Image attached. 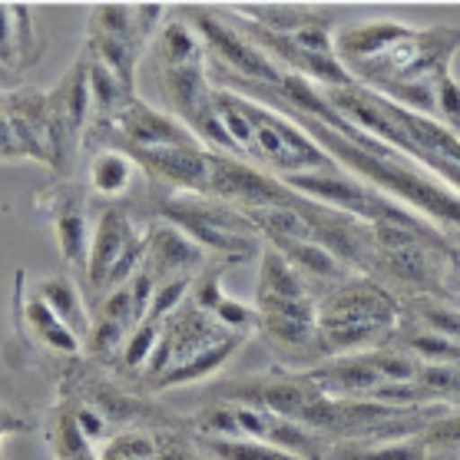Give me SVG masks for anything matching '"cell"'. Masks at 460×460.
I'll use <instances>...</instances> for the list:
<instances>
[{"instance_id":"obj_1","label":"cell","mask_w":460,"mask_h":460,"mask_svg":"<svg viewBox=\"0 0 460 460\" xmlns=\"http://www.w3.org/2000/svg\"><path fill=\"white\" fill-rule=\"evenodd\" d=\"M279 113H285L288 119L302 126L305 133L332 156L335 166H341L367 186H375L377 192H385L387 199L401 202L404 209L430 222L438 232L460 235V196L444 182H438L430 172H424L418 163L401 156L398 149H391L387 143L381 149H361L355 143H348L345 137H338L335 129L312 119V116L292 113V110H279Z\"/></svg>"},{"instance_id":"obj_2","label":"cell","mask_w":460,"mask_h":460,"mask_svg":"<svg viewBox=\"0 0 460 460\" xmlns=\"http://www.w3.org/2000/svg\"><path fill=\"white\" fill-rule=\"evenodd\" d=\"M322 93L328 96V103L335 106L338 113L361 126L367 137L398 149L401 156L418 163L424 172H430L438 182H444L460 196V137L454 129L440 126L430 116L391 103L358 84L341 86V90H322Z\"/></svg>"},{"instance_id":"obj_3","label":"cell","mask_w":460,"mask_h":460,"mask_svg":"<svg viewBox=\"0 0 460 460\" xmlns=\"http://www.w3.org/2000/svg\"><path fill=\"white\" fill-rule=\"evenodd\" d=\"M216 110H219V123L229 137L232 156L265 169L269 176L288 179L335 166L332 156L305 133L302 126L272 106H261L249 96H239L219 86Z\"/></svg>"},{"instance_id":"obj_4","label":"cell","mask_w":460,"mask_h":460,"mask_svg":"<svg viewBox=\"0 0 460 460\" xmlns=\"http://www.w3.org/2000/svg\"><path fill=\"white\" fill-rule=\"evenodd\" d=\"M255 314L261 341L298 371L324 361L318 335V295L279 252L265 249L255 285Z\"/></svg>"},{"instance_id":"obj_5","label":"cell","mask_w":460,"mask_h":460,"mask_svg":"<svg viewBox=\"0 0 460 460\" xmlns=\"http://www.w3.org/2000/svg\"><path fill=\"white\" fill-rule=\"evenodd\" d=\"M398 324V295L371 275H348L318 295V335L324 361L387 345Z\"/></svg>"},{"instance_id":"obj_6","label":"cell","mask_w":460,"mask_h":460,"mask_svg":"<svg viewBox=\"0 0 460 460\" xmlns=\"http://www.w3.org/2000/svg\"><path fill=\"white\" fill-rule=\"evenodd\" d=\"M242 341L245 338L226 332L212 314L202 312L192 298H186L169 318H163V335L149 358L143 381L153 391L199 385L229 365Z\"/></svg>"},{"instance_id":"obj_7","label":"cell","mask_w":460,"mask_h":460,"mask_svg":"<svg viewBox=\"0 0 460 460\" xmlns=\"http://www.w3.org/2000/svg\"><path fill=\"white\" fill-rule=\"evenodd\" d=\"M159 219L176 226L206 255H216L226 265L265 255V239L255 229V222L229 202L192 196V192H169L159 202Z\"/></svg>"},{"instance_id":"obj_8","label":"cell","mask_w":460,"mask_h":460,"mask_svg":"<svg viewBox=\"0 0 460 460\" xmlns=\"http://www.w3.org/2000/svg\"><path fill=\"white\" fill-rule=\"evenodd\" d=\"M166 7L159 4H96L90 11L84 53L123 86L137 90V63L163 31Z\"/></svg>"},{"instance_id":"obj_9","label":"cell","mask_w":460,"mask_h":460,"mask_svg":"<svg viewBox=\"0 0 460 460\" xmlns=\"http://www.w3.org/2000/svg\"><path fill=\"white\" fill-rule=\"evenodd\" d=\"M146 261V229L133 222V216L123 206H106L93 222V239L86 252L84 285L86 292L103 295L123 288L143 272Z\"/></svg>"},{"instance_id":"obj_10","label":"cell","mask_w":460,"mask_h":460,"mask_svg":"<svg viewBox=\"0 0 460 460\" xmlns=\"http://www.w3.org/2000/svg\"><path fill=\"white\" fill-rule=\"evenodd\" d=\"M192 424L199 430V438L261 440L272 447L292 450L305 460H324V454H328V444L308 428L275 414V411L252 408V404H239V401H212L209 408H202L196 414Z\"/></svg>"},{"instance_id":"obj_11","label":"cell","mask_w":460,"mask_h":460,"mask_svg":"<svg viewBox=\"0 0 460 460\" xmlns=\"http://www.w3.org/2000/svg\"><path fill=\"white\" fill-rule=\"evenodd\" d=\"M86 123H90V60L84 53L60 76V84L47 90V133H50V172L70 179L76 159L84 153Z\"/></svg>"},{"instance_id":"obj_12","label":"cell","mask_w":460,"mask_h":460,"mask_svg":"<svg viewBox=\"0 0 460 460\" xmlns=\"http://www.w3.org/2000/svg\"><path fill=\"white\" fill-rule=\"evenodd\" d=\"M156 282L149 272H139L137 279L116 292L103 295L93 308L90 318V332H86L84 351L90 358H110L119 355L129 335L139 328V322L149 314V302H153Z\"/></svg>"},{"instance_id":"obj_13","label":"cell","mask_w":460,"mask_h":460,"mask_svg":"<svg viewBox=\"0 0 460 460\" xmlns=\"http://www.w3.org/2000/svg\"><path fill=\"white\" fill-rule=\"evenodd\" d=\"M40 202L43 209L50 212V226H53V235H57V249H60L63 261L84 272L90 239H93V226L86 219L84 189H76L70 179H53L50 186L43 189Z\"/></svg>"},{"instance_id":"obj_14","label":"cell","mask_w":460,"mask_h":460,"mask_svg":"<svg viewBox=\"0 0 460 460\" xmlns=\"http://www.w3.org/2000/svg\"><path fill=\"white\" fill-rule=\"evenodd\" d=\"M209 265V255L196 245L192 239H186L176 226L169 222H153L146 226V261L143 272L153 275V282H166V279H179V275H196Z\"/></svg>"},{"instance_id":"obj_15","label":"cell","mask_w":460,"mask_h":460,"mask_svg":"<svg viewBox=\"0 0 460 460\" xmlns=\"http://www.w3.org/2000/svg\"><path fill=\"white\" fill-rule=\"evenodd\" d=\"M13 137L21 146V159H33L50 166V133H47V90L37 86H13L7 90Z\"/></svg>"},{"instance_id":"obj_16","label":"cell","mask_w":460,"mask_h":460,"mask_svg":"<svg viewBox=\"0 0 460 460\" xmlns=\"http://www.w3.org/2000/svg\"><path fill=\"white\" fill-rule=\"evenodd\" d=\"M40 37L27 4H0V66L7 74H23L40 60Z\"/></svg>"},{"instance_id":"obj_17","label":"cell","mask_w":460,"mask_h":460,"mask_svg":"<svg viewBox=\"0 0 460 460\" xmlns=\"http://www.w3.org/2000/svg\"><path fill=\"white\" fill-rule=\"evenodd\" d=\"M17 312H21V322H23V328H27V335H31L37 345H43L47 351H53V355H66V358L84 355V338L74 335V332L37 298L33 288H23V285L17 288Z\"/></svg>"},{"instance_id":"obj_18","label":"cell","mask_w":460,"mask_h":460,"mask_svg":"<svg viewBox=\"0 0 460 460\" xmlns=\"http://www.w3.org/2000/svg\"><path fill=\"white\" fill-rule=\"evenodd\" d=\"M37 298H40L47 308H50L57 318H60L74 335H80L86 341V332H90V318H93V308L86 305L84 292L74 279L66 275H53V279H40L37 285H31Z\"/></svg>"},{"instance_id":"obj_19","label":"cell","mask_w":460,"mask_h":460,"mask_svg":"<svg viewBox=\"0 0 460 460\" xmlns=\"http://www.w3.org/2000/svg\"><path fill=\"white\" fill-rule=\"evenodd\" d=\"M50 454L53 460H100V447L84 430L76 401L70 398H60L50 411Z\"/></svg>"},{"instance_id":"obj_20","label":"cell","mask_w":460,"mask_h":460,"mask_svg":"<svg viewBox=\"0 0 460 460\" xmlns=\"http://www.w3.org/2000/svg\"><path fill=\"white\" fill-rule=\"evenodd\" d=\"M139 176H143V169L137 166L133 156H126L123 149H100L90 156V166H86L90 189L103 199H123Z\"/></svg>"},{"instance_id":"obj_21","label":"cell","mask_w":460,"mask_h":460,"mask_svg":"<svg viewBox=\"0 0 460 460\" xmlns=\"http://www.w3.org/2000/svg\"><path fill=\"white\" fill-rule=\"evenodd\" d=\"M199 447L212 460H305L298 454H292V450L245 438H199Z\"/></svg>"},{"instance_id":"obj_22","label":"cell","mask_w":460,"mask_h":460,"mask_svg":"<svg viewBox=\"0 0 460 460\" xmlns=\"http://www.w3.org/2000/svg\"><path fill=\"white\" fill-rule=\"evenodd\" d=\"M100 460H156V434L123 428L100 444Z\"/></svg>"},{"instance_id":"obj_23","label":"cell","mask_w":460,"mask_h":460,"mask_svg":"<svg viewBox=\"0 0 460 460\" xmlns=\"http://www.w3.org/2000/svg\"><path fill=\"white\" fill-rule=\"evenodd\" d=\"M159 335H163V322H156V318H143L139 328L123 345V351H119V365H123L129 375L143 377L146 375L149 358H153V351H156V345H159Z\"/></svg>"},{"instance_id":"obj_24","label":"cell","mask_w":460,"mask_h":460,"mask_svg":"<svg viewBox=\"0 0 460 460\" xmlns=\"http://www.w3.org/2000/svg\"><path fill=\"white\" fill-rule=\"evenodd\" d=\"M434 119L447 126L460 137V80L454 74L438 86V100H434Z\"/></svg>"},{"instance_id":"obj_25","label":"cell","mask_w":460,"mask_h":460,"mask_svg":"<svg viewBox=\"0 0 460 460\" xmlns=\"http://www.w3.org/2000/svg\"><path fill=\"white\" fill-rule=\"evenodd\" d=\"M156 460H202L196 444L182 438L179 430H159L156 434Z\"/></svg>"},{"instance_id":"obj_26","label":"cell","mask_w":460,"mask_h":460,"mask_svg":"<svg viewBox=\"0 0 460 460\" xmlns=\"http://www.w3.org/2000/svg\"><path fill=\"white\" fill-rule=\"evenodd\" d=\"M0 159H21V146H17L11 123V106H7V90H0Z\"/></svg>"},{"instance_id":"obj_27","label":"cell","mask_w":460,"mask_h":460,"mask_svg":"<svg viewBox=\"0 0 460 460\" xmlns=\"http://www.w3.org/2000/svg\"><path fill=\"white\" fill-rule=\"evenodd\" d=\"M31 430H33L31 418H23V414L0 404V460H4V440L17 438V434H31Z\"/></svg>"},{"instance_id":"obj_28","label":"cell","mask_w":460,"mask_h":460,"mask_svg":"<svg viewBox=\"0 0 460 460\" xmlns=\"http://www.w3.org/2000/svg\"><path fill=\"white\" fill-rule=\"evenodd\" d=\"M13 80H17V76L7 74V70L0 66V90H13Z\"/></svg>"}]
</instances>
